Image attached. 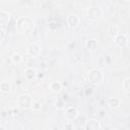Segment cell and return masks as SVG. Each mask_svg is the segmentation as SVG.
<instances>
[{"label":"cell","instance_id":"9c48e42d","mask_svg":"<svg viewBox=\"0 0 130 130\" xmlns=\"http://www.w3.org/2000/svg\"><path fill=\"white\" fill-rule=\"evenodd\" d=\"M121 106V101L118 98H108L106 100V107L111 110L118 109Z\"/></svg>","mask_w":130,"mask_h":130},{"label":"cell","instance_id":"2e32d148","mask_svg":"<svg viewBox=\"0 0 130 130\" xmlns=\"http://www.w3.org/2000/svg\"><path fill=\"white\" fill-rule=\"evenodd\" d=\"M11 61L14 63V64H19L22 62V56L19 54V53H14L12 54L11 56Z\"/></svg>","mask_w":130,"mask_h":130},{"label":"cell","instance_id":"d6986e66","mask_svg":"<svg viewBox=\"0 0 130 130\" xmlns=\"http://www.w3.org/2000/svg\"><path fill=\"white\" fill-rule=\"evenodd\" d=\"M42 103L40 102V101H36V102H34L32 103V106H31V108L34 109V110H36V111H39V110H41L42 109Z\"/></svg>","mask_w":130,"mask_h":130},{"label":"cell","instance_id":"44dd1931","mask_svg":"<svg viewBox=\"0 0 130 130\" xmlns=\"http://www.w3.org/2000/svg\"><path fill=\"white\" fill-rule=\"evenodd\" d=\"M57 27H58V24H57L56 21H51V22L49 23V29H50V30H56Z\"/></svg>","mask_w":130,"mask_h":130},{"label":"cell","instance_id":"cb8c5ba5","mask_svg":"<svg viewBox=\"0 0 130 130\" xmlns=\"http://www.w3.org/2000/svg\"><path fill=\"white\" fill-rule=\"evenodd\" d=\"M12 113H13V115H18L19 114V109L18 108H13L12 109Z\"/></svg>","mask_w":130,"mask_h":130},{"label":"cell","instance_id":"5bb4252c","mask_svg":"<svg viewBox=\"0 0 130 130\" xmlns=\"http://www.w3.org/2000/svg\"><path fill=\"white\" fill-rule=\"evenodd\" d=\"M50 89L54 93H59L62 90V84L59 81H52L50 83Z\"/></svg>","mask_w":130,"mask_h":130},{"label":"cell","instance_id":"ac0fdd59","mask_svg":"<svg viewBox=\"0 0 130 130\" xmlns=\"http://www.w3.org/2000/svg\"><path fill=\"white\" fill-rule=\"evenodd\" d=\"M123 89L126 93H129L130 92V78L129 77H126L123 81Z\"/></svg>","mask_w":130,"mask_h":130},{"label":"cell","instance_id":"277c9868","mask_svg":"<svg viewBox=\"0 0 130 130\" xmlns=\"http://www.w3.org/2000/svg\"><path fill=\"white\" fill-rule=\"evenodd\" d=\"M79 116V112L75 107H67L65 109V113H64V117L67 121L69 122H73L75 121Z\"/></svg>","mask_w":130,"mask_h":130},{"label":"cell","instance_id":"30bf717a","mask_svg":"<svg viewBox=\"0 0 130 130\" xmlns=\"http://www.w3.org/2000/svg\"><path fill=\"white\" fill-rule=\"evenodd\" d=\"M66 22H67V24L70 28H75V27L78 26V24L80 22V19L76 14H70V15L67 16Z\"/></svg>","mask_w":130,"mask_h":130},{"label":"cell","instance_id":"ffe728a7","mask_svg":"<svg viewBox=\"0 0 130 130\" xmlns=\"http://www.w3.org/2000/svg\"><path fill=\"white\" fill-rule=\"evenodd\" d=\"M108 34L111 35V36H114V37H115V36L118 34V29H117V27L110 26V27L108 28Z\"/></svg>","mask_w":130,"mask_h":130},{"label":"cell","instance_id":"4fadbf2b","mask_svg":"<svg viewBox=\"0 0 130 130\" xmlns=\"http://www.w3.org/2000/svg\"><path fill=\"white\" fill-rule=\"evenodd\" d=\"M11 19V14L8 12V11H5V10H0V24H7L9 23Z\"/></svg>","mask_w":130,"mask_h":130},{"label":"cell","instance_id":"8fae6325","mask_svg":"<svg viewBox=\"0 0 130 130\" xmlns=\"http://www.w3.org/2000/svg\"><path fill=\"white\" fill-rule=\"evenodd\" d=\"M86 49H87V51L89 52V53H95L96 51H98V49H99V43H98V41L96 40H94V39H90V40H88L87 42H86Z\"/></svg>","mask_w":130,"mask_h":130},{"label":"cell","instance_id":"5b68a950","mask_svg":"<svg viewBox=\"0 0 130 130\" xmlns=\"http://www.w3.org/2000/svg\"><path fill=\"white\" fill-rule=\"evenodd\" d=\"M87 16L92 21H98L102 18L103 12L99 7H89L87 9Z\"/></svg>","mask_w":130,"mask_h":130},{"label":"cell","instance_id":"8992f818","mask_svg":"<svg viewBox=\"0 0 130 130\" xmlns=\"http://www.w3.org/2000/svg\"><path fill=\"white\" fill-rule=\"evenodd\" d=\"M41 52H42V48L39 44L37 43H31L30 45L27 46L26 48V53L28 56L32 57V58H36V57H39L41 55Z\"/></svg>","mask_w":130,"mask_h":130},{"label":"cell","instance_id":"6da1fadb","mask_svg":"<svg viewBox=\"0 0 130 130\" xmlns=\"http://www.w3.org/2000/svg\"><path fill=\"white\" fill-rule=\"evenodd\" d=\"M36 26L35 20L29 16H21L16 20V29L21 35H29Z\"/></svg>","mask_w":130,"mask_h":130},{"label":"cell","instance_id":"52a82bcc","mask_svg":"<svg viewBox=\"0 0 130 130\" xmlns=\"http://www.w3.org/2000/svg\"><path fill=\"white\" fill-rule=\"evenodd\" d=\"M114 43L118 48H124L128 44V37L125 34L118 32L114 38Z\"/></svg>","mask_w":130,"mask_h":130},{"label":"cell","instance_id":"d4e9b609","mask_svg":"<svg viewBox=\"0 0 130 130\" xmlns=\"http://www.w3.org/2000/svg\"><path fill=\"white\" fill-rule=\"evenodd\" d=\"M127 1H128V0H127Z\"/></svg>","mask_w":130,"mask_h":130},{"label":"cell","instance_id":"7a4b0ae2","mask_svg":"<svg viewBox=\"0 0 130 130\" xmlns=\"http://www.w3.org/2000/svg\"><path fill=\"white\" fill-rule=\"evenodd\" d=\"M87 79L89 81V83L98 85L100 83H102L105 79V74L101 69L98 68H92L88 71L87 73Z\"/></svg>","mask_w":130,"mask_h":130},{"label":"cell","instance_id":"ba28073f","mask_svg":"<svg viewBox=\"0 0 130 130\" xmlns=\"http://www.w3.org/2000/svg\"><path fill=\"white\" fill-rule=\"evenodd\" d=\"M83 128L86 130H100V129H102V125L96 119L91 118L85 122Z\"/></svg>","mask_w":130,"mask_h":130},{"label":"cell","instance_id":"603a6c76","mask_svg":"<svg viewBox=\"0 0 130 130\" xmlns=\"http://www.w3.org/2000/svg\"><path fill=\"white\" fill-rule=\"evenodd\" d=\"M63 128H64V129H74L75 127H74V125H73L72 122H67V123L64 124Z\"/></svg>","mask_w":130,"mask_h":130},{"label":"cell","instance_id":"e0dca14e","mask_svg":"<svg viewBox=\"0 0 130 130\" xmlns=\"http://www.w3.org/2000/svg\"><path fill=\"white\" fill-rule=\"evenodd\" d=\"M65 102H64V100H62V99H57L56 101H55V108L57 109V110H63V109H65Z\"/></svg>","mask_w":130,"mask_h":130},{"label":"cell","instance_id":"7402d4cb","mask_svg":"<svg viewBox=\"0 0 130 130\" xmlns=\"http://www.w3.org/2000/svg\"><path fill=\"white\" fill-rule=\"evenodd\" d=\"M5 37H6V32H5V30H4L3 28L0 27V44L5 40Z\"/></svg>","mask_w":130,"mask_h":130},{"label":"cell","instance_id":"9a60e30c","mask_svg":"<svg viewBox=\"0 0 130 130\" xmlns=\"http://www.w3.org/2000/svg\"><path fill=\"white\" fill-rule=\"evenodd\" d=\"M11 89V85L9 82L7 81H2L0 83V91L3 92V93H7L9 90Z\"/></svg>","mask_w":130,"mask_h":130},{"label":"cell","instance_id":"3957f363","mask_svg":"<svg viewBox=\"0 0 130 130\" xmlns=\"http://www.w3.org/2000/svg\"><path fill=\"white\" fill-rule=\"evenodd\" d=\"M32 103H34L32 98L28 93H22L17 99V106L19 109H23V110L30 109L32 106Z\"/></svg>","mask_w":130,"mask_h":130},{"label":"cell","instance_id":"7c38bea8","mask_svg":"<svg viewBox=\"0 0 130 130\" xmlns=\"http://www.w3.org/2000/svg\"><path fill=\"white\" fill-rule=\"evenodd\" d=\"M38 76V71L32 67H26L24 69V77L27 80H32Z\"/></svg>","mask_w":130,"mask_h":130}]
</instances>
